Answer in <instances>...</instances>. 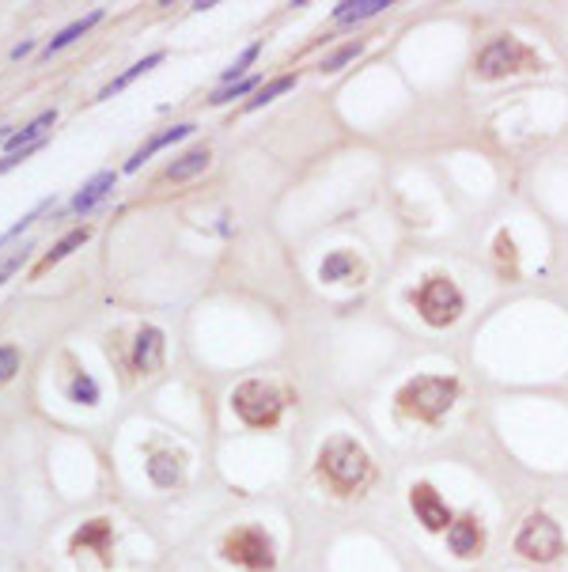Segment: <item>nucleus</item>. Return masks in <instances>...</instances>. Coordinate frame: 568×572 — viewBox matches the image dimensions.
Segmentation results:
<instances>
[{
	"label": "nucleus",
	"mask_w": 568,
	"mask_h": 572,
	"mask_svg": "<svg viewBox=\"0 0 568 572\" xmlns=\"http://www.w3.org/2000/svg\"><path fill=\"white\" fill-rule=\"evenodd\" d=\"M516 549L523 558H531V561H554V558H561V549H564L561 527L550 516H542V511H538V516H531L519 527Z\"/></svg>",
	"instance_id": "7"
},
{
	"label": "nucleus",
	"mask_w": 568,
	"mask_h": 572,
	"mask_svg": "<svg viewBox=\"0 0 568 572\" xmlns=\"http://www.w3.org/2000/svg\"><path fill=\"white\" fill-rule=\"evenodd\" d=\"M497 262H500L504 273H512V277H516V243H512V235H507V231L497 235Z\"/></svg>",
	"instance_id": "26"
},
{
	"label": "nucleus",
	"mask_w": 568,
	"mask_h": 572,
	"mask_svg": "<svg viewBox=\"0 0 568 572\" xmlns=\"http://www.w3.org/2000/svg\"><path fill=\"white\" fill-rule=\"evenodd\" d=\"M292 84H296V76H281V80H273V84H265L262 91H254V98L247 103V110H258V107H265V103H273L281 91H288Z\"/></svg>",
	"instance_id": "23"
},
{
	"label": "nucleus",
	"mask_w": 568,
	"mask_h": 572,
	"mask_svg": "<svg viewBox=\"0 0 568 572\" xmlns=\"http://www.w3.org/2000/svg\"><path fill=\"white\" fill-rule=\"evenodd\" d=\"M114 183H117V174H114V171H99L95 179H88V183H84V190H80V193L72 197V205H69V209H72V212H91V209L99 205L103 197L114 190Z\"/></svg>",
	"instance_id": "13"
},
{
	"label": "nucleus",
	"mask_w": 568,
	"mask_h": 572,
	"mask_svg": "<svg viewBox=\"0 0 568 572\" xmlns=\"http://www.w3.org/2000/svg\"><path fill=\"white\" fill-rule=\"evenodd\" d=\"M459 399V383L447 376H417L398 390V409L414 421H440Z\"/></svg>",
	"instance_id": "2"
},
{
	"label": "nucleus",
	"mask_w": 568,
	"mask_h": 572,
	"mask_svg": "<svg viewBox=\"0 0 568 572\" xmlns=\"http://www.w3.org/2000/svg\"><path fill=\"white\" fill-rule=\"evenodd\" d=\"M160 364H163V330L144 326L141 333H136V342H133V371L152 376Z\"/></svg>",
	"instance_id": "9"
},
{
	"label": "nucleus",
	"mask_w": 568,
	"mask_h": 572,
	"mask_svg": "<svg viewBox=\"0 0 568 572\" xmlns=\"http://www.w3.org/2000/svg\"><path fill=\"white\" fill-rule=\"evenodd\" d=\"M319 474L322 482L338 492V497H349V492H357L368 474H371V459H368V451L357 444V440H349V436H338V440H330L322 447V455H319Z\"/></svg>",
	"instance_id": "1"
},
{
	"label": "nucleus",
	"mask_w": 568,
	"mask_h": 572,
	"mask_svg": "<svg viewBox=\"0 0 568 572\" xmlns=\"http://www.w3.org/2000/svg\"><path fill=\"white\" fill-rule=\"evenodd\" d=\"M409 504H414L417 523H424V530H447L452 527V511H447V504L440 501V492L433 485H414Z\"/></svg>",
	"instance_id": "8"
},
{
	"label": "nucleus",
	"mask_w": 568,
	"mask_h": 572,
	"mask_svg": "<svg viewBox=\"0 0 568 572\" xmlns=\"http://www.w3.org/2000/svg\"><path fill=\"white\" fill-rule=\"evenodd\" d=\"M160 61H163V53H148V57H144V61H136V65H129V69H126L122 76H114V80H110V84H107V88L99 91V98H114V91H122V88H129V84L136 80V76H144L148 69H155V65H160Z\"/></svg>",
	"instance_id": "19"
},
{
	"label": "nucleus",
	"mask_w": 568,
	"mask_h": 572,
	"mask_svg": "<svg viewBox=\"0 0 568 572\" xmlns=\"http://www.w3.org/2000/svg\"><path fill=\"white\" fill-rule=\"evenodd\" d=\"M31 250H34V247H27V243H23V247H19V250L12 254V258H8L5 266H0V285H5V281L12 277V273H15L19 266H23V262H27V254H31Z\"/></svg>",
	"instance_id": "29"
},
{
	"label": "nucleus",
	"mask_w": 568,
	"mask_h": 572,
	"mask_svg": "<svg viewBox=\"0 0 568 572\" xmlns=\"http://www.w3.org/2000/svg\"><path fill=\"white\" fill-rule=\"evenodd\" d=\"M193 129H198V126H190V122H182V126H174V129H167V133H160V136H152V141L141 148V152H133V160L126 164V174H133V171H141L148 160H152V155L155 152H160V148H167V145H174V141H186V136L193 133Z\"/></svg>",
	"instance_id": "12"
},
{
	"label": "nucleus",
	"mask_w": 568,
	"mask_h": 572,
	"mask_svg": "<svg viewBox=\"0 0 568 572\" xmlns=\"http://www.w3.org/2000/svg\"><path fill=\"white\" fill-rule=\"evenodd\" d=\"M205 167H209V148H193V152L182 155V160H174L167 167V179L171 183H186V179H193V174H201Z\"/></svg>",
	"instance_id": "18"
},
{
	"label": "nucleus",
	"mask_w": 568,
	"mask_h": 572,
	"mask_svg": "<svg viewBox=\"0 0 568 572\" xmlns=\"http://www.w3.org/2000/svg\"><path fill=\"white\" fill-rule=\"evenodd\" d=\"M447 546L455 549L459 558H478L485 546V530L478 527V520H459L447 527Z\"/></svg>",
	"instance_id": "11"
},
{
	"label": "nucleus",
	"mask_w": 568,
	"mask_h": 572,
	"mask_svg": "<svg viewBox=\"0 0 568 572\" xmlns=\"http://www.w3.org/2000/svg\"><path fill=\"white\" fill-rule=\"evenodd\" d=\"M19 371V349L15 345H0V383H8Z\"/></svg>",
	"instance_id": "27"
},
{
	"label": "nucleus",
	"mask_w": 568,
	"mask_h": 572,
	"mask_svg": "<svg viewBox=\"0 0 568 572\" xmlns=\"http://www.w3.org/2000/svg\"><path fill=\"white\" fill-rule=\"evenodd\" d=\"M148 478L160 485V489H171L182 482V466H179V455H167V451H155L148 459Z\"/></svg>",
	"instance_id": "15"
},
{
	"label": "nucleus",
	"mask_w": 568,
	"mask_h": 572,
	"mask_svg": "<svg viewBox=\"0 0 568 572\" xmlns=\"http://www.w3.org/2000/svg\"><path fill=\"white\" fill-rule=\"evenodd\" d=\"M258 53H262V46H250V50H247V53L239 57V61H235V65H231V69L224 72V80H228V84H235V76H243V69H247V65H250V61H254V57H258Z\"/></svg>",
	"instance_id": "30"
},
{
	"label": "nucleus",
	"mask_w": 568,
	"mask_h": 572,
	"mask_svg": "<svg viewBox=\"0 0 568 572\" xmlns=\"http://www.w3.org/2000/svg\"><path fill=\"white\" fill-rule=\"evenodd\" d=\"M224 558L231 565H243L250 572H273L277 554H273V542L262 527H239L224 539Z\"/></svg>",
	"instance_id": "5"
},
{
	"label": "nucleus",
	"mask_w": 568,
	"mask_h": 572,
	"mask_svg": "<svg viewBox=\"0 0 568 572\" xmlns=\"http://www.w3.org/2000/svg\"><path fill=\"white\" fill-rule=\"evenodd\" d=\"M319 277H322V281H352V277H360V262L352 258V254L338 250V254H330V258L322 262Z\"/></svg>",
	"instance_id": "17"
},
{
	"label": "nucleus",
	"mask_w": 568,
	"mask_h": 572,
	"mask_svg": "<svg viewBox=\"0 0 568 572\" xmlns=\"http://www.w3.org/2000/svg\"><path fill=\"white\" fill-rule=\"evenodd\" d=\"M99 549V554H107L110 549V523L107 520H91V523H84L80 530L72 535V549Z\"/></svg>",
	"instance_id": "16"
},
{
	"label": "nucleus",
	"mask_w": 568,
	"mask_h": 572,
	"mask_svg": "<svg viewBox=\"0 0 568 572\" xmlns=\"http://www.w3.org/2000/svg\"><path fill=\"white\" fill-rule=\"evenodd\" d=\"M50 205H53V197H46V202H38V205H34V209H31V212L23 216V220H19V224H12V228H8L5 235H0V247H5L8 239H15V235H23V228H31V224H34L38 216H42V212H46Z\"/></svg>",
	"instance_id": "25"
},
{
	"label": "nucleus",
	"mask_w": 568,
	"mask_h": 572,
	"mask_svg": "<svg viewBox=\"0 0 568 572\" xmlns=\"http://www.w3.org/2000/svg\"><path fill=\"white\" fill-rule=\"evenodd\" d=\"M414 304L421 311V319L428 326H452L459 314H462V292L447 281V277H428L417 292H414Z\"/></svg>",
	"instance_id": "4"
},
{
	"label": "nucleus",
	"mask_w": 568,
	"mask_h": 572,
	"mask_svg": "<svg viewBox=\"0 0 568 572\" xmlns=\"http://www.w3.org/2000/svg\"><path fill=\"white\" fill-rule=\"evenodd\" d=\"M386 8V0H349V5L334 8L338 23H352V19H368V15H379Z\"/></svg>",
	"instance_id": "20"
},
{
	"label": "nucleus",
	"mask_w": 568,
	"mask_h": 572,
	"mask_svg": "<svg viewBox=\"0 0 568 572\" xmlns=\"http://www.w3.org/2000/svg\"><path fill=\"white\" fill-rule=\"evenodd\" d=\"M535 69V53L526 50L516 38H497L478 53V72L485 80H500V76H512V72H526Z\"/></svg>",
	"instance_id": "6"
},
{
	"label": "nucleus",
	"mask_w": 568,
	"mask_h": 572,
	"mask_svg": "<svg viewBox=\"0 0 568 572\" xmlns=\"http://www.w3.org/2000/svg\"><path fill=\"white\" fill-rule=\"evenodd\" d=\"M57 122V110H42V114H38L34 117V122H27L23 129H5V133H0V145H5L8 148V155L12 152H23V148H31V145H38V141H42V136H46V129Z\"/></svg>",
	"instance_id": "10"
},
{
	"label": "nucleus",
	"mask_w": 568,
	"mask_h": 572,
	"mask_svg": "<svg viewBox=\"0 0 568 572\" xmlns=\"http://www.w3.org/2000/svg\"><path fill=\"white\" fill-rule=\"evenodd\" d=\"M31 50H34V42H19V46L12 50V61H19V57H27Z\"/></svg>",
	"instance_id": "31"
},
{
	"label": "nucleus",
	"mask_w": 568,
	"mask_h": 572,
	"mask_svg": "<svg viewBox=\"0 0 568 572\" xmlns=\"http://www.w3.org/2000/svg\"><path fill=\"white\" fill-rule=\"evenodd\" d=\"M258 88V76H247V80H239V84H231V88H220L217 95L209 98L212 107H224V103H231V98H239V95H247V91H254Z\"/></svg>",
	"instance_id": "24"
},
{
	"label": "nucleus",
	"mask_w": 568,
	"mask_h": 572,
	"mask_svg": "<svg viewBox=\"0 0 568 572\" xmlns=\"http://www.w3.org/2000/svg\"><path fill=\"white\" fill-rule=\"evenodd\" d=\"M88 235H91L88 228H72V231L65 235V239H61V243H57V247H53V250L46 254V266H53V262H61V258H69V254H72L76 247H84V243H88Z\"/></svg>",
	"instance_id": "21"
},
{
	"label": "nucleus",
	"mask_w": 568,
	"mask_h": 572,
	"mask_svg": "<svg viewBox=\"0 0 568 572\" xmlns=\"http://www.w3.org/2000/svg\"><path fill=\"white\" fill-rule=\"evenodd\" d=\"M69 399H72V402H80V406H95V402H99V383H95L91 376H84V371H80V376L69 383Z\"/></svg>",
	"instance_id": "22"
},
{
	"label": "nucleus",
	"mask_w": 568,
	"mask_h": 572,
	"mask_svg": "<svg viewBox=\"0 0 568 572\" xmlns=\"http://www.w3.org/2000/svg\"><path fill=\"white\" fill-rule=\"evenodd\" d=\"M103 15H107L103 8H91V12L84 15V19H72V23H69L65 31H57V34L50 38V42H46V50H42V57H53L57 50H65L69 42H76V38H84V34H88V31H91L95 23H99V19H103Z\"/></svg>",
	"instance_id": "14"
},
{
	"label": "nucleus",
	"mask_w": 568,
	"mask_h": 572,
	"mask_svg": "<svg viewBox=\"0 0 568 572\" xmlns=\"http://www.w3.org/2000/svg\"><path fill=\"white\" fill-rule=\"evenodd\" d=\"M360 53V42H352V46H345V50H338L334 57H326V61H322V72H338L345 61H349V57H357Z\"/></svg>",
	"instance_id": "28"
},
{
	"label": "nucleus",
	"mask_w": 568,
	"mask_h": 572,
	"mask_svg": "<svg viewBox=\"0 0 568 572\" xmlns=\"http://www.w3.org/2000/svg\"><path fill=\"white\" fill-rule=\"evenodd\" d=\"M231 406H235V413H239L250 428H273V425H277V417H281V409H284L281 394L273 390L269 383H258V380L235 387Z\"/></svg>",
	"instance_id": "3"
}]
</instances>
